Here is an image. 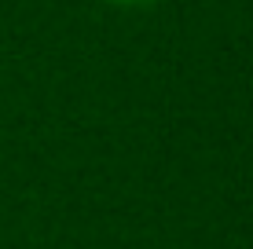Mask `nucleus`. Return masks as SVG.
I'll list each match as a JSON object with an SVG mask.
<instances>
[{"label": "nucleus", "mask_w": 253, "mask_h": 249, "mask_svg": "<svg viewBox=\"0 0 253 249\" xmlns=\"http://www.w3.org/2000/svg\"><path fill=\"white\" fill-rule=\"evenodd\" d=\"M107 4H114V7H147V4H154V0H107Z\"/></svg>", "instance_id": "obj_1"}]
</instances>
